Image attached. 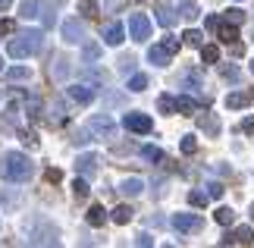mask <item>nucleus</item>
<instances>
[{"instance_id":"ea45409f","label":"nucleus","mask_w":254,"mask_h":248,"mask_svg":"<svg viewBox=\"0 0 254 248\" xmlns=\"http://www.w3.org/2000/svg\"><path fill=\"white\" fill-rule=\"evenodd\" d=\"M72 192H75V198H85L88 195V179H85V176H79V179L72 182Z\"/></svg>"},{"instance_id":"72a5a7b5","label":"nucleus","mask_w":254,"mask_h":248,"mask_svg":"<svg viewBox=\"0 0 254 248\" xmlns=\"http://www.w3.org/2000/svg\"><path fill=\"white\" fill-rule=\"evenodd\" d=\"M0 204H3V207H16V204H19V192H13V188H3V192H0Z\"/></svg>"},{"instance_id":"f704fd0d","label":"nucleus","mask_w":254,"mask_h":248,"mask_svg":"<svg viewBox=\"0 0 254 248\" xmlns=\"http://www.w3.org/2000/svg\"><path fill=\"white\" fill-rule=\"evenodd\" d=\"M220 76L226 79V82H239V76H242V73H239V66H232V63H229V66H220Z\"/></svg>"},{"instance_id":"c85d7f7f","label":"nucleus","mask_w":254,"mask_h":248,"mask_svg":"<svg viewBox=\"0 0 254 248\" xmlns=\"http://www.w3.org/2000/svg\"><path fill=\"white\" fill-rule=\"evenodd\" d=\"M182 44H189V47H201V44H204V35L198 32V28H189V32L182 35Z\"/></svg>"},{"instance_id":"c03bdc74","label":"nucleus","mask_w":254,"mask_h":248,"mask_svg":"<svg viewBox=\"0 0 254 248\" xmlns=\"http://www.w3.org/2000/svg\"><path fill=\"white\" fill-rule=\"evenodd\" d=\"M51 120H57V123L63 120V104H60V101H54V104H51Z\"/></svg>"},{"instance_id":"37998d69","label":"nucleus","mask_w":254,"mask_h":248,"mask_svg":"<svg viewBox=\"0 0 254 248\" xmlns=\"http://www.w3.org/2000/svg\"><path fill=\"white\" fill-rule=\"evenodd\" d=\"M19 138H22V145H25V148H35V145H38L35 132H25V129H22V132H19Z\"/></svg>"},{"instance_id":"e433bc0d","label":"nucleus","mask_w":254,"mask_h":248,"mask_svg":"<svg viewBox=\"0 0 254 248\" xmlns=\"http://www.w3.org/2000/svg\"><path fill=\"white\" fill-rule=\"evenodd\" d=\"M129 0H104V13H123V6Z\"/></svg>"},{"instance_id":"4468645a","label":"nucleus","mask_w":254,"mask_h":248,"mask_svg":"<svg viewBox=\"0 0 254 248\" xmlns=\"http://www.w3.org/2000/svg\"><path fill=\"white\" fill-rule=\"evenodd\" d=\"M179 82H182V88H189V91H194V94H198V91H201V88H204V79H201V69H185V73H182V79H179Z\"/></svg>"},{"instance_id":"393cba45","label":"nucleus","mask_w":254,"mask_h":248,"mask_svg":"<svg viewBox=\"0 0 254 248\" xmlns=\"http://www.w3.org/2000/svg\"><path fill=\"white\" fill-rule=\"evenodd\" d=\"M141 157H144L148 164H160V161H163V151H160L157 145H144V148H141Z\"/></svg>"},{"instance_id":"9d476101","label":"nucleus","mask_w":254,"mask_h":248,"mask_svg":"<svg viewBox=\"0 0 254 248\" xmlns=\"http://www.w3.org/2000/svg\"><path fill=\"white\" fill-rule=\"evenodd\" d=\"M123 41H126V28H123V22H107V25H104V44L120 47Z\"/></svg>"},{"instance_id":"a18cd8bd","label":"nucleus","mask_w":254,"mask_h":248,"mask_svg":"<svg viewBox=\"0 0 254 248\" xmlns=\"http://www.w3.org/2000/svg\"><path fill=\"white\" fill-rule=\"evenodd\" d=\"M120 69H123V73H135V57H123Z\"/></svg>"},{"instance_id":"aec40b11","label":"nucleus","mask_w":254,"mask_h":248,"mask_svg":"<svg viewBox=\"0 0 254 248\" xmlns=\"http://www.w3.org/2000/svg\"><path fill=\"white\" fill-rule=\"evenodd\" d=\"M251 101V94H245V91H232V94H226V107L229 110H242Z\"/></svg>"},{"instance_id":"09e8293b","label":"nucleus","mask_w":254,"mask_h":248,"mask_svg":"<svg viewBox=\"0 0 254 248\" xmlns=\"http://www.w3.org/2000/svg\"><path fill=\"white\" fill-rule=\"evenodd\" d=\"M242 132L254 135V116H248V120H242Z\"/></svg>"},{"instance_id":"603ef678","label":"nucleus","mask_w":254,"mask_h":248,"mask_svg":"<svg viewBox=\"0 0 254 248\" xmlns=\"http://www.w3.org/2000/svg\"><path fill=\"white\" fill-rule=\"evenodd\" d=\"M47 179H51V182H60V170H47Z\"/></svg>"},{"instance_id":"3c124183","label":"nucleus","mask_w":254,"mask_h":248,"mask_svg":"<svg viewBox=\"0 0 254 248\" xmlns=\"http://www.w3.org/2000/svg\"><path fill=\"white\" fill-rule=\"evenodd\" d=\"M9 32H13V22H6V19H3V22H0V35H9Z\"/></svg>"},{"instance_id":"7c9ffc66","label":"nucleus","mask_w":254,"mask_h":248,"mask_svg":"<svg viewBox=\"0 0 254 248\" xmlns=\"http://www.w3.org/2000/svg\"><path fill=\"white\" fill-rule=\"evenodd\" d=\"M217 223L220 226H232V223H236V211H232V207H220V211H217Z\"/></svg>"},{"instance_id":"f03ea898","label":"nucleus","mask_w":254,"mask_h":248,"mask_svg":"<svg viewBox=\"0 0 254 248\" xmlns=\"http://www.w3.org/2000/svg\"><path fill=\"white\" fill-rule=\"evenodd\" d=\"M41 47H44L41 28H22V32H16V38H9L6 54L13 57V60H25V57H35Z\"/></svg>"},{"instance_id":"864d4df0","label":"nucleus","mask_w":254,"mask_h":248,"mask_svg":"<svg viewBox=\"0 0 254 248\" xmlns=\"http://www.w3.org/2000/svg\"><path fill=\"white\" fill-rule=\"evenodd\" d=\"M9 6H13V0H0V13H6Z\"/></svg>"},{"instance_id":"de8ad7c7","label":"nucleus","mask_w":254,"mask_h":248,"mask_svg":"<svg viewBox=\"0 0 254 248\" xmlns=\"http://www.w3.org/2000/svg\"><path fill=\"white\" fill-rule=\"evenodd\" d=\"M135 245H144V248H148V245H154V239H151L148 233H138V236H135Z\"/></svg>"},{"instance_id":"412c9836","label":"nucleus","mask_w":254,"mask_h":248,"mask_svg":"<svg viewBox=\"0 0 254 248\" xmlns=\"http://www.w3.org/2000/svg\"><path fill=\"white\" fill-rule=\"evenodd\" d=\"M85 220H88V226H104V220H107V211L101 204H91V211L85 214Z\"/></svg>"},{"instance_id":"a878e982","label":"nucleus","mask_w":254,"mask_h":248,"mask_svg":"<svg viewBox=\"0 0 254 248\" xmlns=\"http://www.w3.org/2000/svg\"><path fill=\"white\" fill-rule=\"evenodd\" d=\"M41 13H44V28H51L57 22V0H47V3L41 6Z\"/></svg>"},{"instance_id":"2eb2a0df","label":"nucleus","mask_w":254,"mask_h":248,"mask_svg":"<svg viewBox=\"0 0 254 248\" xmlns=\"http://www.w3.org/2000/svg\"><path fill=\"white\" fill-rule=\"evenodd\" d=\"M176 113H182V116H191V113H198V101L189 94H179L176 97Z\"/></svg>"},{"instance_id":"dca6fc26","label":"nucleus","mask_w":254,"mask_h":248,"mask_svg":"<svg viewBox=\"0 0 254 248\" xmlns=\"http://www.w3.org/2000/svg\"><path fill=\"white\" fill-rule=\"evenodd\" d=\"M120 192H123L126 198H138V195L144 192V182L135 179V176H132V179H123V182H120Z\"/></svg>"},{"instance_id":"4d7b16f0","label":"nucleus","mask_w":254,"mask_h":248,"mask_svg":"<svg viewBox=\"0 0 254 248\" xmlns=\"http://www.w3.org/2000/svg\"><path fill=\"white\" fill-rule=\"evenodd\" d=\"M0 69H3V66H0Z\"/></svg>"},{"instance_id":"7ed1b4c3","label":"nucleus","mask_w":254,"mask_h":248,"mask_svg":"<svg viewBox=\"0 0 254 248\" xmlns=\"http://www.w3.org/2000/svg\"><path fill=\"white\" fill-rule=\"evenodd\" d=\"M85 129H88V135H91V138H101V142H107V138L116 135V123H113L110 113H97V116H91Z\"/></svg>"},{"instance_id":"ddd939ff","label":"nucleus","mask_w":254,"mask_h":248,"mask_svg":"<svg viewBox=\"0 0 254 248\" xmlns=\"http://www.w3.org/2000/svg\"><path fill=\"white\" fill-rule=\"evenodd\" d=\"M66 94H69L75 104H91L94 101V88L91 85H69V88H66Z\"/></svg>"},{"instance_id":"39448f33","label":"nucleus","mask_w":254,"mask_h":248,"mask_svg":"<svg viewBox=\"0 0 254 248\" xmlns=\"http://www.w3.org/2000/svg\"><path fill=\"white\" fill-rule=\"evenodd\" d=\"M123 126L129 129V132H138V135H148L151 129H154V123H151L148 113H135V110L123 116Z\"/></svg>"},{"instance_id":"6ab92c4d","label":"nucleus","mask_w":254,"mask_h":248,"mask_svg":"<svg viewBox=\"0 0 254 248\" xmlns=\"http://www.w3.org/2000/svg\"><path fill=\"white\" fill-rule=\"evenodd\" d=\"M157 22H160L163 28H173V25H176V9L167 6V3H160V6H157Z\"/></svg>"},{"instance_id":"0eeeda50","label":"nucleus","mask_w":254,"mask_h":248,"mask_svg":"<svg viewBox=\"0 0 254 248\" xmlns=\"http://www.w3.org/2000/svg\"><path fill=\"white\" fill-rule=\"evenodd\" d=\"M60 32H63L66 44H82L85 41V22H82V19H66Z\"/></svg>"},{"instance_id":"5701e85b","label":"nucleus","mask_w":254,"mask_h":248,"mask_svg":"<svg viewBox=\"0 0 254 248\" xmlns=\"http://www.w3.org/2000/svg\"><path fill=\"white\" fill-rule=\"evenodd\" d=\"M179 16L189 19V22H194V19L201 16V9H198V3H194V0H185V3L179 6Z\"/></svg>"},{"instance_id":"bb28decb","label":"nucleus","mask_w":254,"mask_h":248,"mask_svg":"<svg viewBox=\"0 0 254 248\" xmlns=\"http://www.w3.org/2000/svg\"><path fill=\"white\" fill-rule=\"evenodd\" d=\"M201 60L204 63H217L220 60V47L217 44H201Z\"/></svg>"},{"instance_id":"4be33fe9","label":"nucleus","mask_w":254,"mask_h":248,"mask_svg":"<svg viewBox=\"0 0 254 248\" xmlns=\"http://www.w3.org/2000/svg\"><path fill=\"white\" fill-rule=\"evenodd\" d=\"M217 32H220V41H223V44H232V41H239V28H236V22H229V25H220Z\"/></svg>"},{"instance_id":"4c0bfd02","label":"nucleus","mask_w":254,"mask_h":248,"mask_svg":"<svg viewBox=\"0 0 254 248\" xmlns=\"http://www.w3.org/2000/svg\"><path fill=\"white\" fill-rule=\"evenodd\" d=\"M226 22H245V9H239V6H232V9H226Z\"/></svg>"},{"instance_id":"5fc2aeb1","label":"nucleus","mask_w":254,"mask_h":248,"mask_svg":"<svg viewBox=\"0 0 254 248\" xmlns=\"http://www.w3.org/2000/svg\"><path fill=\"white\" fill-rule=\"evenodd\" d=\"M251 220H254V204H251Z\"/></svg>"},{"instance_id":"6e6552de","label":"nucleus","mask_w":254,"mask_h":248,"mask_svg":"<svg viewBox=\"0 0 254 248\" xmlns=\"http://www.w3.org/2000/svg\"><path fill=\"white\" fill-rule=\"evenodd\" d=\"M69 73H72V63L66 60L63 54H57L54 60H51V79H54V82H66Z\"/></svg>"},{"instance_id":"a19ab883","label":"nucleus","mask_w":254,"mask_h":248,"mask_svg":"<svg viewBox=\"0 0 254 248\" xmlns=\"http://www.w3.org/2000/svg\"><path fill=\"white\" fill-rule=\"evenodd\" d=\"M79 9H82L85 16H97V3H94V0H82Z\"/></svg>"},{"instance_id":"49530a36","label":"nucleus","mask_w":254,"mask_h":248,"mask_svg":"<svg viewBox=\"0 0 254 248\" xmlns=\"http://www.w3.org/2000/svg\"><path fill=\"white\" fill-rule=\"evenodd\" d=\"M223 192H226V188H223L220 182H210V185H207V195H210V198H223Z\"/></svg>"},{"instance_id":"1a4fd4ad","label":"nucleus","mask_w":254,"mask_h":248,"mask_svg":"<svg viewBox=\"0 0 254 248\" xmlns=\"http://www.w3.org/2000/svg\"><path fill=\"white\" fill-rule=\"evenodd\" d=\"M254 242V230L251 226H239L236 233H229V236H223L220 245H251Z\"/></svg>"},{"instance_id":"c9c22d12","label":"nucleus","mask_w":254,"mask_h":248,"mask_svg":"<svg viewBox=\"0 0 254 248\" xmlns=\"http://www.w3.org/2000/svg\"><path fill=\"white\" fill-rule=\"evenodd\" d=\"M182 154H194L198 151V142H194V135H182Z\"/></svg>"},{"instance_id":"6e6d98bb","label":"nucleus","mask_w":254,"mask_h":248,"mask_svg":"<svg viewBox=\"0 0 254 248\" xmlns=\"http://www.w3.org/2000/svg\"><path fill=\"white\" fill-rule=\"evenodd\" d=\"M251 73H254V60H251Z\"/></svg>"},{"instance_id":"f257e3e1","label":"nucleus","mask_w":254,"mask_h":248,"mask_svg":"<svg viewBox=\"0 0 254 248\" xmlns=\"http://www.w3.org/2000/svg\"><path fill=\"white\" fill-rule=\"evenodd\" d=\"M0 176L6 182H28L35 176V164L28 154H19V151H6L0 157Z\"/></svg>"},{"instance_id":"9b49d317","label":"nucleus","mask_w":254,"mask_h":248,"mask_svg":"<svg viewBox=\"0 0 254 248\" xmlns=\"http://www.w3.org/2000/svg\"><path fill=\"white\" fill-rule=\"evenodd\" d=\"M198 126H201V132L204 135H210V138H217L220 135V120H217V113H198Z\"/></svg>"},{"instance_id":"79ce46f5","label":"nucleus","mask_w":254,"mask_h":248,"mask_svg":"<svg viewBox=\"0 0 254 248\" xmlns=\"http://www.w3.org/2000/svg\"><path fill=\"white\" fill-rule=\"evenodd\" d=\"M163 47H167L170 54H179V38H173V35H167V38H163Z\"/></svg>"},{"instance_id":"b1692460","label":"nucleus","mask_w":254,"mask_h":248,"mask_svg":"<svg viewBox=\"0 0 254 248\" xmlns=\"http://www.w3.org/2000/svg\"><path fill=\"white\" fill-rule=\"evenodd\" d=\"M6 79H9V82H28V79H32V69L13 66V69H6Z\"/></svg>"},{"instance_id":"2f4dec72","label":"nucleus","mask_w":254,"mask_h":248,"mask_svg":"<svg viewBox=\"0 0 254 248\" xmlns=\"http://www.w3.org/2000/svg\"><path fill=\"white\" fill-rule=\"evenodd\" d=\"M82 54H85V60H97V57H101V44H94V41H82Z\"/></svg>"},{"instance_id":"f3484780","label":"nucleus","mask_w":254,"mask_h":248,"mask_svg":"<svg viewBox=\"0 0 254 248\" xmlns=\"http://www.w3.org/2000/svg\"><path fill=\"white\" fill-rule=\"evenodd\" d=\"M132 217H135V211H132L129 204H120V207H113V211H110V220H113L116 226H126Z\"/></svg>"},{"instance_id":"423d86ee","label":"nucleus","mask_w":254,"mask_h":248,"mask_svg":"<svg viewBox=\"0 0 254 248\" xmlns=\"http://www.w3.org/2000/svg\"><path fill=\"white\" fill-rule=\"evenodd\" d=\"M170 223L179 233H201L204 230V217H198V214H176Z\"/></svg>"},{"instance_id":"cd10ccee","label":"nucleus","mask_w":254,"mask_h":248,"mask_svg":"<svg viewBox=\"0 0 254 248\" xmlns=\"http://www.w3.org/2000/svg\"><path fill=\"white\" fill-rule=\"evenodd\" d=\"M144 88H148V76L144 73H132V79H129V91H144Z\"/></svg>"},{"instance_id":"58836bf2","label":"nucleus","mask_w":254,"mask_h":248,"mask_svg":"<svg viewBox=\"0 0 254 248\" xmlns=\"http://www.w3.org/2000/svg\"><path fill=\"white\" fill-rule=\"evenodd\" d=\"M207 198L210 195H204V192H189V204L191 207H204V204H207Z\"/></svg>"},{"instance_id":"c756f323","label":"nucleus","mask_w":254,"mask_h":248,"mask_svg":"<svg viewBox=\"0 0 254 248\" xmlns=\"http://www.w3.org/2000/svg\"><path fill=\"white\" fill-rule=\"evenodd\" d=\"M157 110H160V113H167V116H170V113H176V97L160 94V97H157Z\"/></svg>"},{"instance_id":"473e14b6","label":"nucleus","mask_w":254,"mask_h":248,"mask_svg":"<svg viewBox=\"0 0 254 248\" xmlns=\"http://www.w3.org/2000/svg\"><path fill=\"white\" fill-rule=\"evenodd\" d=\"M19 16H22V19H35L38 16V0H25V3L19 6Z\"/></svg>"},{"instance_id":"8fccbe9b","label":"nucleus","mask_w":254,"mask_h":248,"mask_svg":"<svg viewBox=\"0 0 254 248\" xmlns=\"http://www.w3.org/2000/svg\"><path fill=\"white\" fill-rule=\"evenodd\" d=\"M220 25H223V22H220V16H207V28H210V32H217Z\"/></svg>"},{"instance_id":"a211bd4d","label":"nucleus","mask_w":254,"mask_h":248,"mask_svg":"<svg viewBox=\"0 0 254 248\" xmlns=\"http://www.w3.org/2000/svg\"><path fill=\"white\" fill-rule=\"evenodd\" d=\"M170 51H167V47H163V44H157V47H151V51H148V60L154 63V66H167L170 63Z\"/></svg>"},{"instance_id":"f8f14e48","label":"nucleus","mask_w":254,"mask_h":248,"mask_svg":"<svg viewBox=\"0 0 254 248\" xmlns=\"http://www.w3.org/2000/svg\"><path fill=\"white\" fill-rule=\"evenodd\" d=\"M75 170H79V176L91 179V176L97 173V154H79V161H75Z\"/></svg>"},{"instance_id":"20e7f679","label":"nucleus","mask_w":254,"mask_h":248,"mask_svg":"<svg viewBox=\"0 0 254 248\" xmlns=\"http://www.w3.org/2000/svg\"><path fill=\"white\" fill-rule=\"evenodd\" d=\"M129 38H132V41H138V44L151 38V19L144 16V13H132L129 16Z\"/></svg>"}]
</instances>
